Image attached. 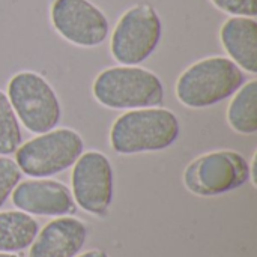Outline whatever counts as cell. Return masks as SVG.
<instances>
[{"mask_svg": "<svg viewBox=\"0 0 257 257\" xmlns=\"http://www.w3.org/2000/svg\"><path fill=\"white\" fill-rule=\"evenodd\" d=\"M179 131V119L169 108L158 105L128 110L113 122L110 146L120 155L158 152L170 148Z\"/></svg>", "mask_w": 257, "mask_h": 257, "instance_id": "1", "label": "cell"}, {"mask_svg": "<svg viewBox=\"0 0 257 257\" xmlns=\"http://www.w3.org/2000/svg\"><path fill=\"white\" fill-rule=\"evenodd\" d=\"M245 83L244 71L224 56L200 59L185 68L176 80L178 101L188 108H206L233 96Z\"/></svg>", "mask_w": 257, "mask_h": 257, "instance_id": "2", "label": "cell"}, {"mask_svg": "<svg viewBox=\"0 0 257 257\" xmlns=\"http://www.w3.org/2000/svg\"><path fill=\"white\" fill-rule=\"evenodd\" d=\"M92 95L111 110L158 107L164 99L160 77L139 65H117L101 71L92 83Z\"/></svg>", "mask_w": 257, "mask_h": 257, "instance_id": "3", "label": "cell"}, {"mask_svg": "<svg viewBox=\"0 0 257 257\" xmlns=\"http://www.w3.org/2000/svg\"><path fill=\"white\" fill-rule=\"evenodd\" d=\"M83 152L84 142L75 130L54 128L21 143L15 163L30 178H50L72 167Z\"/></svg>", "mask_w": 257, "mask_h": 257, "instance_id": "4", "label": "cell"}, {"mask_svg": "<svg viewBox=\"0 0 257 257\" xmlns=\"http://www.w3.org/2000/svg\"><path fill=\"white\" fill-rule=\"evenodd\" d=\"M8 99L18 122L33 134H42L57 126L62 107L51 84L38 72L21 71L11 77Z\"/></svg>", "mask_w": 257, "mask_h": 257, "instance_id": "5", "label": "cell"}, {"mask_svg": "<svg viewBox=\"0 0 257 257\" xmlns=\"http://www.w3.org/2000/svg\"><path fill=\"white\" fill-rule=\"evenodd\" d=\"M161 36L163 23L155 8L137 3L117 20L110 39V53L120 65H139L157 50Z\"/></svg>", "mask_w": 257, "mask_h": 257, "instance_id": "6", "label": "cell"}, {"mask_svg": "<svg viewBox=\"0 0 257 257\" xmlns=\"http://www.w3.org/2000/svg\"><path fill=\"white\" fill-rule=\"evenodd\" d=\"M250 179V164L236 151H212L193 160L184 172V185L196 196L214 197L239 188Z\"/></svg>", "mask_w": 257, "mask_h": 257, "instance_id": "7", "label": "cell"}, {"mask_svg": "<svg viewBox=\"0 0 257 257\" xmlns=\"http://www.w3.org/2000/svg\"><path fill=\"white\" fill-rule=\"evenodd\" d=\"M75 205L87 214L102 217L113 200V167L99 151L83 152L74 163L71 175Z\"/></svg>", "mask_w": 257, "mask_h": 257, "instance_id": "8", "label": "cell"}, {"mask_svg": "<svg viewBox=\"0 0 257 257\" xmlns=\"http://www.w3.org/2000/svg\"><path fill=\"white\" fill-rule=\"evenodd\" d=\"M50 20L65 41L83 48L101 45L110 32L105 14L90 0H54Z\"/></svg>", "mask_w": 257, "mask_h": 257, "instance_id": "9", "label": "cell"}, {"mask_svg": "<svg viewBox=\"0 0 257 257\" xmlns=\"http://www.w3.org/2000/svg\"><path fill=\"white\" fill-rule=\"evenodd\" d=\"M14 206L29 215L41 217H65L75 212L71 190L54 179L33 178L20 181L11 193Z\"/></svg>", "mask_w": 257, "mask_h": 257, "instance_id": "10", "label": "cell"}, {"mask_svg": "<svg viewBox=\"0 0 257 257\" xmlns=\"http://www.w3.org/2000/svg\"><path fill=\"white\" fill-rule=\"evenodd\" d=\"M87 238L86 224L74 217H57L36 233L29 257H75Z\"/></svg>", "mask_w": 257, "mask_h": 257, "instance_id": "11", "label": "cell"}, {"mask_svg": "<svg viewBox=\"0 0 257 257\" xmlns=\"http://www.w3.org/2000/svg\"><path fill=\"white\" fill-rule=\"evenodd\" d=\"M220 39L229 59L242 71L257 74V21L253 17H230L220 30Z\"/></svg>", "mask_w": 257, "mask_h": 257, "instance_id": "12", "label": "cell"}, {"mask_svg": "<svg viewBox=\"0 0 257 257\" xmlns=\"http://www.w3.org/2000/svg\"><path fill=\"white\" fill-rule=\"evenodd\" d=\"M39 232L38 221L23 211L0 212V251L17 253L26 250Z\"/></svg>", "mask_w": 257, "mask_h": 257, "instance_id": "13", "label": "cell"}, {"mask_svg": "<svg viewBox=\"0 0 257 257\" xmlns=\"http://www.w3.org/2000/svg\"><path fill=\"white\" fill-rule=\"evenodd\" d=\"M227 107L229 126L242 136L257 133V81H245L235 93Z\"/></svg>", "mask_w": 257, "mask_h": 257, "instance_id": "14", "label": "cell"}, {"mask_svg": "<svg viewBox=\"0 0 257 257\" xmlns=\"http://www.w3.org/2000/svg\"><path fill=\"white\" fill-rule=\"evenodd\" d=\"M23 143V134L18 117L8 99V95L0 89V155L8 157Z\"/></svg>", "mask_w": 257, "mask_h": 257, "instance_id": "15", "label": "cell"}, {"mask_svg": "<svg viewBox=\"0 0 257 257\" xmlns=\"http://www.w3.org/2000/svg\"><path fill=\"white\" fill-rule=\"evenodd\" d=\"M21 181V170L17 163L8 157L0 155V208L5 205L17 184Z\"/></svg>", "mask_w": 257, "mask_h": 257, "instance_id": "16", "label": "cell"}, {"mask_svg": "<svg viewBox=\"0 0 257 257\" xmlns=\"http://www.w3.org/2000/svg\"><path fill=\"white\" fill-rule=\"evenodd\" d=\"M221 12L230 17H253L257 15V0H211Z\"/></svg>", "mask_w": 257, "mask_h": 257, "instance_id": "17", "label": "cell"}, {"mask_svg": "<svg viewBox=\"0 0 257 257\" xmlns=\"http://www.w3.org/2000/svg\"><path fill=\"white\" fill-rule=\"evenodd\" d=\"M75 257H108V254L102 250H89L86 253H81Z\"/></svg>", "mask_w": 257, "mask_h": 257, "instance_id": "18", "label": "cell"}, {"mask_svg": "<svg viewBox=\"0 0 257 257\" xmlns=\"http://www.w3.org/2000/svg\"><path fill=\"white\" fill-rule=\"evenodd\" d=\"M0 257H20V256L12 254V253H2V251H0Z\"/></svg>", "mask_w": 257, "mask_h": 257, "instance_id": "19", "label": "cell"}]
</instances>
